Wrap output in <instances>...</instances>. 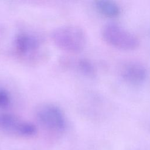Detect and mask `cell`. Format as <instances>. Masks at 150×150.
Masks as SVG:
<instances>
[{
  "label": "cell",
  "instance_id": "cell-1",
  "mask_svg": "<svg viewBox=\"0 0 150 150\" xmlns=\"http://www.w3.org/2000/svg\"><path fill=\"white\" fill-rule=\"evenodd\" d=\"M54 45L60 49L70 53H79L83 50L87 42L84 30L76 25H63L54 29L51 33Z\"/></svg>",
  "mask_w": 150,
  "mask_h": 150
},
{
  "label": "cell",
  "instance_id": "cell-2",
  "mask_svg": "<svg viewBox=\"0 0 150 150\" xmlns=\"http://www.w3.org/2000/svg\"><path fill=\"white\" fill-rule=\"evenodd\" d=\"M101 35L107 44L122 50H135L140 44L139 40L135 35L114 22L104 25L101 30Z\"/></svg>",
  "mask_w": 150,
  "mask_h": 150
},
{
  "label": "cell",
  "instance_id": "cell-3",
  "mask_svg": "<svg viewBox=\"0 0 150 150\" xmlns=\"http://www.w3.org/2000/svg\"><path fill=\"white\" fill-rule=\"evenodd\" d=\"M35 115L39 124L50 131L61 132L66 127L65 115L62 109L55 104H40L36 110Z\"/></svg>",
  "mask_w": 150,
  "mask_h": 150
},
{
  "label": "cell",
  "instance_id": "cell-4",
  "mask_svg": "<svg viewBox=\"0 0 150 150\" xmlns=\"http://www.w3.org/2000/svg\"><path fill=\"white\" fill-rule=\"evenodd\" d=\"M0 129L16 136L30 137L36 132V127L31 122L10 114H0Z\"/></svg>",
  "mask_w": 150,
  "mask_h": 150
},
{
  "label": "cell",
  "instance_id": "cell-5",
  "mask_svg": "<svg viewBox=\"0 0 150 150\" xmlns=\"http://www.w3.org/2000/svg\"><path fill=\"white\" fill-rule=\"evenodd\" d=\"M120 75L127 83L138 85L145 81L148 76V71L142 63L135 61H129L122 66L120 69Z\"/></svg>",
  "mask_w": 150,
  "mask_h": 150
},
{
  "label": "cell",
  "instance_id": "cell-6",
  "mask_svg": "<svg viewBox=\"0 0 150 150\" xmlns=\"http://www.w3.org/2000/svg\"><path fill=\"white\" fill-rule=\"evenodd\" d=\"M14 45L16 52L22 56H31L36 53L40 46L39 38L35 35L21 32L16 34L14 39Z\"/></svg>",
  "mask_w": 150,
  "mask_h": 150
},
{
  "label": "cell",
  "instance_id": "cell-7",
  "mask_svg": "<svg viewBox=\"0 0 150 150\" xmlns=\"http://www.w3.org/2000/svg\"><path fill=\"white\" fill-rule=\"evenodd\" d=\"M94 6L101 15L107 18H115L118 17L121 13V8L114 1L98 0L95 1Z\"/></svg>",
  "mask_w": 150,
  "mask_h": 150
},
{
  "label": "cell",
  "instance_id": "cell-8",
  "mask_svg": "<svg viewBox=\"0 0 150 150\" xmlns=\"http://www.w3.org/2000/svg\"><path fill=\"white\" fill-rule=\"evenodd\" d=\"M76 66L79 70L84 75L91 77L96 74V69L94 64L87 59L82 58L77 60Z\"/></svg>",
  "mask_w": 150,
  "mask_h": 150
},
{
  "label": "cell",
  "instance_id": "cell-9",
  "mask_svg": "<svg viewBox=\"0 0 150 150\" xmlns=\"http://www.w3.org/2000/svg\"><path fill=\"white\" fill-rule=\"evenodd\" d=\"M11 103V96L8 91L0 88V108H6Z\"/></svg>",
  "mask_w": 150,
  "mask_h": 150
}]
</instances>
